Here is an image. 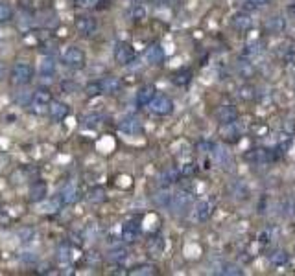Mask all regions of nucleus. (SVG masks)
<instances>
[{
  "label": "nucleus",
  "instance_id": "f257e3e1",
  "mask_svg": "<svg viewBox=\"0 0 295 276\" xmlns=\"http://www.w3.org/2000/svg\"><path fill=\"white\" fill-rule=\"evenodd\" d=\"M11 83L17 85V87H24L33 79V66L30 63H24V61H18L15 63L11 68Z\"/></svg>",
  "mask_w": 295,
  "mask_h": 276
},
{
  "label": "nucleus",
  "instance_id": "f03ea898",
  "mask_svg": "<svg viewBox=\"0 0 295 276\" xmlns=\"http://www.w3.org/2000/svg\"><path fill=\"white\" fill-rule=\"evenodd\" d=\"M52 102V94H50L48 89H44V87H39V89L33 92V98H31V113L33 114H42L48 113V105Z\"/></svg>",
  "mask_w": 295,
  "mask_h": 276
},
{
  "label": "nucleus",
  "instance_id": "7ed1b4c3",
  "mask_svg": "<svg viewBox=\"0 0 295 276\" xmlns=\"http://www.w3.org/2000/svg\"><path fill=\"white\" fill-rule=\"evenodd\" d=\"M61 61H63V65L68 66V68H81L85 66V52L83 50L76 48V46H70V48H66L61 55Z\"/></svg>",
  "mask_w": 295,
  "mask_h": 276
},
{
  "label": "nucleus",
  "instance_id": "20e7f679",
  "mask_svg": "<svg viewBox=\"0 0 295 276\" xmlns=\"http://www.w3.org/2000/svg\"><path fill=\"white\" fill-rule=\"evenodd\" d=\"M190 204H192V195H190L188 192H185V190H181V192L172 195L170 212L175 214V216H181V214H185V212L190 208Z\"/></svg>",
  "mask_w": 295,
  "mask_h": 276
},
{
  "label": "nucleus",
  "instance_id": "39448f33",
  "mask_svg": "<svg viewBox=\"0 0 295 276\" xmlns=\"http://www.w3.org/2000/svg\"><path fill=\"white\" fill-rule=\"evenodd\" d=\"M148 105H150L151 113L159 114V116H166V114H170L174 111V102L168 96H164V94H155L153 100Z\"/></svg>",
  "mask_w": 295,
  "mask_h": 276
},
{
  "label": "nucleus",
  "instance_id": "423d86ee",
  "mask_svg": "<svg viewBox=\"0 0 295 276\" xmlns=\"http://www.w3.org/2000/svg\"><path fill=\"white\" fill-rule=\"evenodd\" d=\"M74 26H76V31L81 37H92L98 30L96 20L92 17H89V15H79V17H76Z\"/></svg>",
  "mask_w": 295,
  "mask_h": 276
},
{
  "label": "nucleus",
  "instance_id": "0eeeda50",
  "mask_svg": "<svg viewBox=\"0 0 295 276\" xmlns=\"http://www.w3.org/2000/svg\"><path fill=\"white\" fill-rule=\"evenodd\" d=\"M115 59L118 65L129 66L135 61V50L129 42H118L115 48Z\"/></svg>",
  "mask_w": 295,
  "mask_h": 276
},
{
  "label": "nucleus",
  "instance_id": "6e6552de",
  "mask_svg": "<svg viewBox=\"0 0 295 276\" xmlns=\"http://www.w3.org/2000/svg\"><path fill=\"white\" fill-rule=\"evenodd\" d=\"M13 20H15L17 30L22 31V33H28V31L33 30V26H35V17H33L31 11H28V9H20L17 17H13Z\"/></svg>",
  "mask_w": 295,
  "mask_h": 276
},
{
  "label": "nucleus",
  "instance_id": "1a4fd4ad",
  "mask_svg": "<svg viewBox=\"0 0 295 276\" xmlns=\"http://www.w3.org/2000/svg\"><path fill=\"white\" fill-rule=\"evenodd\" d=\"M140 236V225L135 219H129L122 225V241L124 243H135Z\"/></svg>",
  "mask_w": 295,
  "mask_h": 276
},
{
  "label": "nucleus",
  "instance_id": "9d476101",
  "mask_svg": "<svg viewBox=\"0 0 295 276\" xmlns=\"http://www.w3.org/2000/svg\"><path fill=\"white\" fill-rule=\"evenodd\" d=\"M79 197H81V192H79L78 184H74V182H66L63 190L59 193V199L63 204H74L78 203Z\"/></svg>",
  "mask_w": 295,
  "mask_h": 276
},
{
  "label": "nucleus",
  "instance_id": "9b49d317",
  "mask_svg": "<svg viewBox=\"0 0 295 276\" xmlns=\"http://www.w3.org/2000/svg\"><path fill=\"white\" fill-rule=\"evenodd\" d=\"M100 90H102V94H116L118 90L122 89V81L120 78H116V76H103L100 81Z\"/></svg>",
  "mask_w": 295,
  "mask_h": 276
},
{
  "label": "nucleus",
  "instance_id": "f8f14e48",
  "mask_svg": "<svg viewBox=\"0 0 295 276\" xmlns=\"http://www.w3.org/2000/svg\"><path fill=\"white\" fill-rule=\"evenodd\" d=\"M144 59L148 65H161L164 61V50L161 44H150L144 52Z\"/></svg>",
  "mask_w": 295,
  "mask_h": 276
},
{
  "label": "nucleus",
  "instance_id": "ddd939ff",
  "mask_svg": "<svg viewBox=\"0 0 295 276\" xmlns=\"http://www.w3.org/2000/svg\"><path fill=\"white\" fill-rule=\"evenodd\" d=\"M61 206H63V203H61L59 197H55V199L44 197L37 203V212H39V214H57V212L61 210Z\"/></svg>",
  "mask_w": 295,
  "mask_h": 276
},
{
  "label": "nucleus",
  "instance_id": "4468645a",
  "mask_svg": "<svg viewBox=\"0 0 295 276\" xmlns=\"http://www.w3.org/2000/svg\"><path fill=\"white\" fill-rule=\"evenodd\" d=\"M231 26L238 31H247L253 28V17L249 13H236L231 18Z\"/></svg>",
  "mask_w": 295,
  "mask_h": 276
},
{
  "label": "nucleus",
  "instance_id": "2eb2a0df",
  "mask_svg": "<svg viewBox=\"0 0 295 276\" xmlns=\"http://www.w3.org/2000/svg\"><path fill=\"white\" fill-rule=\"evenodd\" d=\"M216 118L220 124H233V122L238 120V111L233 105H222V107L216 111Z\"/></svg>",
  "mask_w": 295,
  "mask_h": 276
},
{
  "label": "nucleus",
  "instance_id": "dca6fc26",
  "mask_svg": "<svg viewBox=\"0 0 295 276\" xmlns=\"http://www.w3.org/2000/svg\"><path fill=\"white\" fill-rule=\"evenodd\" d=\"M266 30L273 33V35H279L286 30V18L283 15H271L268 20H266Z\"/></svg>",
  "mask_w": 295,
  "mask_h": 276
},
{
  "label": "nucleus",
  "instance_id": "f3484780",
  "mask_svg": "<svg viewBox=\"0 0 295 276\" xmlns=\"http://www.w3.org/2000/svg\"><path fill=\"white\" fill-rule=\"evenodd\" d=\"M212 210H214V204H212L211 201L203 199V201H199V203L196 204V208H194V216H196L198 221L203 223L212 216Z\"/></svg>",
  "mask_w": 295,
  "mask_h": 276
},
{
  "label": "nucleus",
  "instance_id": "a211bd4d",
  "mask_svg": "<svg viewBox=\"0 0 295 276\" xmlns=\"http://www.w3.org/2000/svg\"><path fill=\"white\" fill-rule=\"evenodd\" d=\"M118 129H120L124 135H139L142 133V122L139 118H126V120H122L118 124Z\"/></svg>",
  "mask_w": 295,
  "mask_h": 276
},
{
  "label": "nucleus",
  "instance_id": "6ab92c4d",
  "mask_svg": "<svg viewBox=\"0 0 295 276\" xmlns=\"http://www.w3.org/2000/svg\"><path fill=\"white\" fill-rule=\"evenodd\" d=\"M55 258H57V264L61 267H70L72 265V249L68 243H63V245L57 247V254H55Z\"/></svg>",
  "mask_w": 295,
  "mask_h": 276
},
{
  "label": "nucleus",
  "instance_id": "aec40b11",
  "mask_svg": "<svg viewBox=\"0 0 295 276\" xmlns=\"http://www.w3.org/2000/svg\"><path fill=\"white\" fill-rule=\"evenodd\" d=\"M211 155H212V158H214V162H216L218 166H227V164L231 162L229 151L225 149L223 145H218V144L214 145V144H212Z\"/></svg>",
  "mask_w": 295,
  "mask_h": 276
},
{
  "label": "nucleus",
  "instance_id": "412c9836",
  "mask_svg": "<svg viewBox=\"0 0 295 276\" xmlns=\"http://www.w3.org/2000/svg\"><path fill=\"white\" fill-rule=\"evenodd\" d=\"M235 70L242 79H251L255 76V66H253V63H251V59L238 61L235 66Z\"/></svg>",
  "mask_w": 295,
  "mask_h": 276
},
{
  "label": "nucleus",
  "instance_id": "4be33fe9",
  "mask_svg": "<svg viewBox=\"0 0 295 276\" xmlns=\"http://www.w3.org/2000/svg\"><path fill=\"white\" fill-rule=\"evenodd\" d=\"M48 113L54 120H63L66 114L70 113V109L63 102H55L54 100V102H50V105H48Z\"/></svg>",
  "mask_w": 295,
  "mask_h": 276
},
{
  "label": "nucleus",
  "instance_id": "5701e85b",
  "mask_svg": "<svg viewBox=\"0 0 295 276\" xmlns=\"http://www.w3.org/2000/svg\"><path fill=\"white\" fill-rule=\"evenodd\" d=\"M46 193H48V186H46V182H42V180H37L30 186V199L33 203H39L41 199L46 197Z\"/></svg>",
  "mask_w": 295,
  "mask_h": 276
},
{
  "label": "nucleus",
  "instance_id": "b1692460",
  "mask_svg": "<svg viewBox=\"0 0 295 276\" xmlns=\"http://www.w3.org/2000/svg\"><path fill=\"white\" fill-rule=\"evenodd\" d=\"M39 74L42 78H54L55 74V57L54 55H48L39 63Z\"/></svg>",
  "mask_w": 295,
  "mask_h": 276
},
{
  "label": "nucleus",
  "instance_id": "393cba45",
  "mask_svg": "<svg viewBox=\"0 0 295 276\" xmlns=\"http://www.w3.org/2000/svg\"><path fill=\"white\" fill-rule=\"evenodd\" d=\"M155 96V87L153 85H142L137 92V103L139 105H148Z\"/></svg>",
  "mask_w": 295,
  "mask_h": 276
},
{
  "label": "nucleus",
  "instance_id": "a878e982",
  "mask_svg": "<svg viewBox=\"0 0 295 276\" xmlns=\"http://www.w3.org/2000/svg\"><path fill=\"white\" fill-rule=\"evenodd\" d=\"M172 195H174V193H172L168 188L164 186L163 190L155 192V195H153V203H155L159 208H170V203H172Z\"/></svg>",
  "mask_w": 295,
  "mask_h": 276
},
{
  "label": "nucleus",
  "instance_id": "bb28decb",
  "mask_svg": "<svg viewBox=\"0 0 295 276\" xmlns=\"http://www.w3.org/2000/svg\"><path fill=\"white\" fill-rule=\"evenodd\" d=\"M87 201L92 204H102L105 199H107V193H105V190H103L102 186H94V188H90L89 192H87Z\"/></svg>",
  "mask_w": 295,
  "mask_h": 276
},
{
  "label": "nucleus",
  "instance_id": "cd10ccee",
  "mask_svg": "<svg viewBox=\"0 0 295 276\" xmlns=\"http://www.w3.org/2000/svg\"><path fill=\"white\" fill-rule=\"evenodd\" d=\"M17 238L20 243H31V241H35L37 240V230L35 228H31V227H24V228H20L17 232Z\"/></svg>",
  "mask_w": 295,
  "mask_h": 276
},
{
  "label": "nucleus",
  "instance_id": "c85d7f7f",
  "mask_svg": "<svg viewBox=\"0 0 295 276\" xmlns=\"http://www.w3.org/2000/svg\"><path fill=\"white\" fill-rule=\"evenodd\" d=\"M181 177L179 169L175 168H168L166 171H163V175H161V184L163 186H170V184H174V182H177Z\"/></svg>",
  "mask_w": 295,
  "mask_h": 276
},
{
  "label": "nucleus",
  "instance_id": "c756f323",
  "mask_svg": "<svg viewBox=\"0 0 295 276\" xmlns=\"http://www.w3.org/2000/svg\"><path fill=\"white\" fill-rule=\"evenodd\" d=\"M155 273H157L155 265H151V264L137 265V267H133V269L129 271L131 276H151V275H155Z\"/></svg>",
  "mask_w": 295,
  "mask_h": 276
},
{
  "label": "nucleus",
  "instance_id": "7c9ffc66",
  "mask_svg": "<svg viewBox=\"0 0 295 276\" xmlns=\"http://www.w3.org/2000/svg\"><path fill=\"white\" fill-rule=\"evenodd\" d=\"M222 135L227 138V140H231V142H236V140L240 138V133L236 129V122H233V124H223Z\"/></svg>",
  "mask_w": 295,
  "mask_h": 276
},
{
  "label": "nucleus",
  "instance_id": "2f4dec72",
  "mask_svg": "<svg viewBox=\"0 0 295 276\" xmlns=\"http://www.w3.org/2000/svg\"><path fill=\"white\" fill-rule=\"evenodd\" d=\"M218 275H223V276H240L244 271L235 264H222L220 265V269L216 271Z\"/></svg>",
  "mask_w": 295,
  "mask_h": 276
},
{
  "label": "nucleus",
  "instance_id": "473e14b6",
  "mask_svg": "<svg viewBox=\"0 0 295 276\" xmlns=\"http://www.w3.org/2000/svg\"><path fill=\"white\" fill-rule=\"evenodd\" d=\"M109 260H111L113 264H124L127 260V251L124 247H116L113 251H109Z\"/></svg>",
  "mask_w": 295,
  "mask_h": 276
},
{
  "label": "nucleus",
  "instance_id": "72a5a7b5",
  "mask_svg": "<svg viewBox=\"0 0 295 276\" xmlns=\"http://www.w3.org/2000/svg\"><path fill=\"white\" fill-rule=\"evenodd\" d=\"M31 98H33V92H30V90H18L13 100H15L18 107H26V105L31 103Z\"/></svg>",
  "mask_w": 295,
  "mask_h": 276
},
{
  "label": "nucleus",
  "instance_id": "f704fd0d",
  "mask_svg": "<svg viewBox=\"0 0 295 276\" xmlns=\"http://www.w3.org/2000/svg\"><path fill=\"white\" fill-rule=\"evenodd\" d=\"M271 0H244V9L246 11H259L264 6H268Z\"/></svg>",
  "mask_w": 295,
  "mask_h": 276
},
{
  "label": "nucleus",
  "instance_id": "c9c22d12",
  "mask_svg": "<svg viewBox=\"0 0 295 276\" xmlns=\"http://www.w3.org/2000/svg\"><path fill=\"white\" fill-rule=\"evenodd\" d=\"M13 17H15V13H13L11 6L6 4V2H0V24L13 20Z\"/></svg>",
  "mask_w": 295,
  "mask_h": 276
},
{
  "label": "nucleus",
  "instance_id": "e433bc0d",
  "mask_svg": "<svg viewBox=\"0 0 295 276\" xmlns=\"http://www.w3.org/2000/svg\"><path fill=\"white\" fill-rule=\"evenodd\" d=\"M190 78H192V72L187 70V68H183V70H179V72L174 74L172 81H174L175 85H187L188 81H190Z\"/></svg>",
  "mask_w": 295,
  "mask_h": 276
},
{
  "label": "nucleus",
  "instance_id": "4c0bfd02",
  "mask_svg": "<svg viewBox=\"0 0 295 276\" xmlns=\"http://www.w3.org/2000/svg\"><path fill=\"white\" fill-rule=\"evenodd\" d=\"M148 251H150L151 256H159V254L164 251V241H163V238H155V240L150 243Z\"/></svg>",
  "mask_w": 295,
  "mask_h": 276
},
{
  "label": "nucleus",
  "instance_id": "58836bf2",
  "mask_svg": "<svg viewBox=\"0 0 295 276\" xmlns=\"http://www.w3.org/2000/svg\"><path fill=\"white\" fill-rule=\"evenodd\" d=\"M131 17L135 18V20H142V18H146V6H144V2H137V4L133 6Z\"/></svg>",
  "mask_w": 295,
  "mask_h": 276
},
{
  "label": "nucleus",
  "instance_id": "ea45409f",
  "mask_svg": "<svg viewBox=\"0 0 295 276\" xmlns=\"http://www.w3.org/2000/svg\"><path fill=\"white\" fill-rule=\"evenodd\" d=\"M98 234H100V227H98V225H89V227L83 230V238L87 241L98 240Z\"/></svg>",
  "mask_w": 295,
  "mask_h": 276
},
{
  "label": "nucleus",
  "instance_id": "a19ab883",
  "mask_svg": "<svg viewBox=\"0 0 295 276\" xmlns=\"http://www.w3.org/2000/svg\"><path fill=\"white\" fill-rule=\"evenodd\" d=\"M286 262H288V254H286L284 251H277L271 254V264L273 265H277L279 267V265H284Z\"/></svg>",
  "mask_w": 295,
  "mask_h": 276
},
{
  "label": "nucleus",
  "instance_id": "79ce46f5",
  "mask_svg": "<svg viewBox=\"0 0 295 276\" xmlns=\"http://www.w3.org/2000/svg\"><path fill=\"white\" fill-rule=\"evenodd\" d=\"M22 264H37V254L33 251H22L18 254Z\"/></svg>",
  "mask_w": 295,
  "mask_h": 276
},
{
  "label": "nucleus",
  "instance_id": "37998d69",
  "mask_svg": "<svg viewBox=\"0 0 295 276\" xmlns=\"http://www.w3.org/2000/svg\"><path fill=\"white\" fill-rule=\"evenodd\" d=\"M85 94L87 96H98V94H102V90H100V85H98V81H92V83H89L87 87H85Z\"/></svg>",
  "mask_w": 295,
  "mask_h": 276
},
{
  "label": "nucleus",
  "instance_id": "c03bdc74",
  "mask_svg": "<svg viewBox=\"0 0 295 276\" xmlns=\"http://www.w3.org/2000/svg\"><path fill=\"white\" fill-rule=\"evenodd\" d=\"M244 54H246L247 59H253L255 55L260 54L259 44H257V42H255V44H247V46H246V52H244Z\"/></svg>",
  "mask_w": 295,
  "mask_h": 276
},
{
  "label": "nucleus",
  "instance_id": "a18cd8bd",
  "mask_svg": "<svg viewBox=\"0 0 295 276\" xmlns=\"http://www.w3.org/2000/svg\"><path fill=\"white\" fill-rule=\"evenodd\" d=\"M102 116H100V114H92V116H87V118H85V126H90V127H96V126H100V124H102Z\"/></svg>",
  "mask_w": 295,
  "mask_h": 276
},
{
  "label": "nucleus",
  "instance_id": "49530a36",
  "mask_svg": "<svg viewBox=\"0 0 295 276\" xmlns=\"http://www.w3.org/2000/svg\"><path fill=\"white\" fill-rule=\"evenodd\" d=\"M240 98L242 100H251V98H255V89L253 87H242Z\"/></svg>",
  "mask_w": 295,
  "mask_h": 276
},
{
  "label": "nucleus",
  "instance_id": "de8ad7c7",
  "mask_svg": "<svg viewBox=\"0 0 295 276\" xmlns=\"http://www.w3.org/2000/svg\"><path fill=\"white\" fill-rule=\"evenodd\" d=\"M181 175H187V177H190V175L196 173V164H185L183 168L179 169Z\"/></svg>",
  "mask_w": 295,
  "mask_h": 276
},
{
  "label": "nucleus",
  "instance_id": "09e8293b",
  "mask_svg": "<svg viewBox=\"0 0 295 276\" xmlns=\"http://www.w3.org/2000/svg\"><path fill=\"white\" fill-rule=\"evenodd\" d=\"M52 265L50 264H41L39 267H37V273H41V275H48V273H52Z\"/></svg>",
  "mask_w": 295,
  "mask_h": 276
},
{
  "label": "nucleus",
  "instance_id": "8fccbe9b",
  "mask_svg": "<svg viewBox=\"0 0 295 276\" xmlns=\"http://www.w3.org/2000/svg\"><path fill=\"white\" fill-rule=\"evenodd\" d=\"M6 74H7V66L4 61H0V81L6 78Z\"/></svg>",
  "mask_w": 295,
  "mask_h": 276
},
{
  "label": "nucleus",
  "instance_id": "3c124183",
  "mask_svg": "<svg viewBox=\"0 0 295 276\" xmlns=\"http://www.w3.org/2000/svg\"><path fill=\"white\" fill-rule=\"evenodd\" d=\"M79 6H92V4H96L98 0H76Z\"/></svg>",
  "mask_w": 295,
  "mask_h": 276
},
{
  "label": "nucleus",
  "instance_id": "603ef678",
  "mask_svg": "<svg viewBox=\"0 0 295 276\" xmlns=\"http://www.w3.org/2000/svg\"><path fill=\"white\" fill-rule=\"evenodd\" d=\"M74 89H76V85H74L72 81H68V83L65 81V83H63V90H74Z\"/></svg>",
  "mask_w": 295,
  "mask_h": 276
},
{
  "label": "nucleus",
  "instance_id": "864d4df0",
  "mask_svg": "<svg viewBox=\"0 0 295 276\" xmlns=\"http://www.w3.org/2000/svg\"><path fill=\"white\" fill-rule=\"evenodd\" d=\"M290 13H292V15H295V6H290V9H288Z\"/></svg>",
  "mask_w": 295,
  "mask_h": 276
},
{
  "label": "nucleus",
  "instance_id": "5fc2aeb1",
  "mask_svg": "<svg viewBox=\"0 0 295 276\" xmlns=\"http://www.w3.org/2000/svg\"><path fill=\"white\" fill-rule=\"evenodd\" d=\"M135 2H146V0H135Z\"/></svg>",
  "mask_w": 295,
  "mask_h": 276
}]
</instances>
